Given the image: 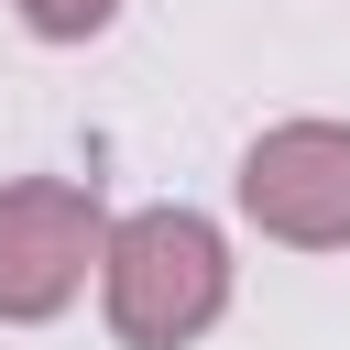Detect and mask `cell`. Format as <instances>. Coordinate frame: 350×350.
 Here are the masks:
<instances>
[{
    "label": "cell",
    "instance_id": "cell-1",
    "mask_svg": "<svg viewBox=\"0 0 350 350\" xmlns=\"http://www.w3.org/2000/svg\"><path fill=\"white\" fill-rule=\"evenodd\" d=\"M98 306L120 328V350H186L230 317V241L197 208H131L109 219V262H98Z\"/></svg>",
    "mask_w": 350,
    "mask_h": 350
},
{
    "label": "cell",
    "instance_id": "cell-2",
    "mask_svg": "<svg viewBox=\"0 0 350 350\" xmlns=\"http://www.w3.org/2000/svg\"><path fill=\"white\" fill-rule=\"evenodd\" d=\"M109 262V208L77 175H11L0 186V328H44L88 295Z\"/></svg>",
    "mask_w": 350,
    "mask_h": 350
},
{
    "label": "cell",
    "instance_id": "cell-3",
    "mask_svg": "<svg viewBox=\"0 0 350 350\" xmlns=\"http://www.w3.org/2000/svg\"><path fill=\"white\" fill-rule=\"evenodd\" d=\"M230 197L284 252H350V120H273V131H252Z\"/></svg>",
    "mask_w": 350,
    "mask_h": 350
},
{
    "label": "cell",
    "instance_id": "cell-4",
    "mask_svg": "<svg viewBox=\"0 0 350 350\" xmlns=\"http://www.w3.org/2000/svg\"><path fill=\"white\" fill-rule=\"evenodd\" d=\"M11 11H22L44 44H88V33H109V22H120V0H11Z\"/></svg>",
    "mask_w": 350,
    "mask_h": 350
}]
</instances>
